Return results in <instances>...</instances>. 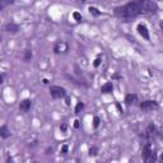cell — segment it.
I'll return each instance as SVG.
<instances>
[{"instance_id": "603a6c76", "label": "cell", "mask_w": 163, "mask_h": 163, "mask_svg": "<svg viewBox=\"0 0 163 163\" xmlns=\"http://www.w3.org/2000/svg\"><path fill=\"white\" fill-rule=\"evenodd\" d=\"M79 126H80V121L79 120H75L74 121V127H75V129H79Z\"/></svg>"}, {"instance_id": "9a60e30c", "label": "cell", "mask_w": 163, "mask_h": 163, "mask_svg": "<svg viewBox=\"0 0 163 163\" xmlns=\"http://www.w3.org/2000/svg\"><path fill=\"white\" fill-rule=\"evenodd\" d=\"M89 13L92 14V15H94V17H100L101 15V11L98 10L97 8H94V7H89Z\"/></svg>"}, {"instance_id": "30bf717a", "label": "cell", "mask_w": 163, "mask_h": 163, "mask_svg": "<svg viewBox=\"0 0 163 163\" xmlns=\"http://www.w3.org/2000/svg\"><path fill=\"white\" fill-rule=\"evenodd\" d=\"M152 152H153V150H152V144H150V143H147V144H145L144 147H143V149H142V158L145 159V158H147V157H148L150 153H152Z\"/></svg>"}, {"instance_id": "2e32d148", "label": "cell", "mask_w": 163, "mask_h": 163, "mask_svg": "<svg viewBox=\"0 0 163 163\" xmlns=\"http://www.w3.org/2000/svg\"><path fill=\"white\" fill-rule=\"evenodd\" d=\"M31 57H32V51L31 50H27L26 54H24V57H23V60H24V61H30Z\"/></svg>"}, {"instance_id": "f1b7e54d", "label": "cell", "mask_w": 163, "mask_h": 163, "mask_svg": "<svg viewBox=\"0 0 163 163\" xmlns=\"http://www.w3.org/2000/svg\"><path fill=\"white\" fill-rule=\"evenodd\" d=\"M162 163H163V159H162Z\"/></svg>"}, {"instance_id": "4316f807", "label": "cell", "mask_w": 163, "mask_h": 163, "mask_svg": "<svg viewBox=\"0 0 163 163\" xmlns=\"http://www.w3.org/2000/svg\"><path fill=\"white\" fill-rule=\"evenodd\" d=\"M66 104H70V98H69V97H66Z\"/></svg>"}, {"instance_id": "cb8c5ba5", "label": "cell", "mask_w": 163, "mask_h": 163, "mask_svg": "<svg viewBox=\"0 0 163 163\" xmlns=\"http://www.w3.org/2000/svg\"><path fill=\"white\" fill-rule=\"evenodd\" d=\"M8 163H14V161H13V158L11 157H8V161H7Z\"/></svg>"}, {"instance_id": "484cf974", "label": "cell", "mask_w": 163, "mask_h": 163, "mask_svg": "<svg viewBox=\"0 0 163 163\" xmlns=\"http://www.w3.org/2000/svg\"><path fill=\"white\" fill-rule=\"evenodd\" d=\"M116 107H117V110H119V111L120 112H122V108H121V106H120V104L117 103V104H116Z\"/></svg>"}, {"instance_id": "44dd1931", "label": "cell", "mask_w": 163, "mask_h": 163, "mask_svg": "<svg viewBox=\"0 0 163 163\" xmlns=\"http://www.w3.org/2000/svg\"><path fill=\"white\" fill-rule=\"evenodd\" d=\"M100 64H101V59L100 57H97V59L94 60V62H93V66L97 68V66H100Z\"/></svg>"}, {"instance_id": "5b68a950", "label": "cell", "mask_w": 163, "mask_h": 163, "mask_svg": "<svg viewBox=\"0 0 163 163\" xmlns=\"http://www.w3.org/2000/svg\"><path fill=\"white\" fill-rule=\"evenodd\" d=\"M69 50V46L65 41H57L54 45V52L55 54H61V52H66Z\"/></svg>"}, {"instance_id": "4fadbf2b", "label": "cell", "mask_w": 163, "mask_h": 163, "mask_svg": "<svg viewBox=\"0 0 163 163\" xmlns=\"http://www.w3.org/2000/svg\"><path fill=\"white\" fill-rule=\"evenodd\" d=\"M155 162H157V152L153 150V152L144 159V163H155Z\"/></svg>"}, {"instance_id": "8fae6325", "label": "cell", "mask_w": 163, "mask_h": 163, "mask_svg": "<svg viewBox=\"0 0 163 163\" xmlns=\"http://www.w3.org/2000/svg\"><path fill=\"white\" fill-rule=\"evenodd\" d=\"M113 91V84L111 82H107L106 84H103L101 87V93H112Z\"/></svg>"}, {"instance_id": "7402d4cb", "label": "cell", "mask_w": 163, "mask_h": 163, "mask_svg": "<svg viewBox=\"0 0 163 163\" xmlns=\"http://www.w3.org/2000/svg\"><path fill=\"white\" fill-rule=\"evenodd\" d=\"M68 145H62V148H61V154H66L68 153Z\"/></svg>"}, {"instance_id": "d4e9b609", "label": "cell", "mask_w": 163, "mask_h": 163, "mask_svg": "<svg viewBox=\"0 0 163 163\" xmlns=\"http://www.w3.org/2000/svg\"><path fill=\"white\" fill-rule=\"evenodd\" d=\"M0 83H4V74L0 75Z\"/></svg>"}, {"instance_id": "52a82bcc", "label": "cell", "mask_w": 163, "mask_h": 163, "mask_svg": "<svg viewBox=\"0 0 163 163\" xmlns=\"http://www.w3.org/2000/svg\"><path fill=\"white\" fill-rule=\"evenodd\" d=\"M136 30H138L139 34H140V36H142L144 40H149V38H150V36H149V31H148V28H147V26H145V24H143V23L138 24Z\"/></svg>"}, {"instance_id": "9c48e42d", "label": "cell", "mask_w": 163, "mask_h": 163, "mask_svg": "<svg viewBox=\"0 0 163 163\" xmlns=\"http://www.w3.org/2000/svg\"><path fill=\"white\" fill-rule=\"evenodd\" d=\"M136 102H138V96L135 94V93H129V94H126L125 103L127 104V106H131V104L136 103Z\"/></svg>"}, {"instance_id": "5bb4252c", "label": "cell", "mask_w": 163, "mask_h": 163, "mask_svg": "<svg viewBox=\"0 0 163 163\" xmlns=\"http://www.w3.org/2000/svg\"><path fill=\"white\" fill-rule=\"evenodd\" d=\"M83 108H84V103H83V102H78V103H77V106H75V110H74L75 115H79L80 111H82Z\"/></svg>"}, {"instance_id": "7c38bea8", "label": "cell", "mask_w": 163, "mask_h": 163, "mask_svg": "<svg viewBox=\"0 0 163 163\" xmlns=\"http://www.w3.org/2000/svg\"><path fill=\"white\" fill-rule=\"evenodd\" d=\"M10 135H11V133L8 130L7 125H3L2 127H0V136H2L3 139H7V138H9Z\"/></svg>"}, {"instance_id": "7a4b0ae2", "label": "cell", "mask_w": 163, "mask_h": 163, "mask_svg": "<svg viewBox=\"0 0 163 163\" xmlns=\"http://www.w3.org/2000/svg\"><path fill=\"white\" fill-rule=\"evenodd\" d=\"M140 110L143 112H150V111H155V110H158L159 108V103L158 102H155V101H143L140 102Z\"/></svg>"}, {"instance_id": "8992f818", "label": "cell", "mask_w": 163, "mask_h": 163, "mask_svg": "<svg viewBox=\"0 0 163 163\" xmlns=\"http://www.w3.org/2000/svg\"><path fill=\"white\" fill-rule=\"evenodd\" d=\"M31 107H32V101L30 100V98H26V100L21 101V103H19V111L23 112V113L30 111Z\"/></svg>"}, {"instance_id": "6da1fadb", "label": "cell", "mask_w": 163, "mask_h": 163, "mask_svg": "<svg viewBox=\"0 0 163 163\" xmlns=\"http://www.w3.org/2000/svg\"><path fill=\"white\" fill-rule=\"evenodd\" d=\"M158 10V4L150 0H140V2H130L125 5H120L113 9L115 15L120 18H133V17L147 14V13H155Z\"/></svg>"}, {"instance_id": "3957f363", "label": "cell", "mask_w": 163, "mask_h": 163, "mask_svg": "<svg viewBox=\"0 0 163 163\" xmlns=\"http://www.w3.org/2000/svg\"><path fill=\"white\" fill-rule=\"evenodd\" d=\"M50 94L54 100H59V98L66 97V91H65V88H62V87L52 85V87H50Z\"/></svg>"}, {"instance_id": "d6986e66", "label": "cell", "mask_w": 163, "mask_h": 163, "mask_svg": "<svg viewBox=\"0 0 163 163\" xmlns=\"http://www.w3.org/2000/svg\"><path fill=\"white\" fill-rule=\"evenodd\" d=\"M73 18L77 21V22H80L82 21V14L78 13V11H74V13H73Z\"/></svg>"}, {"instance_id": "ac0fdd59", "label": "cell", "mask_w": 163, "mask_h": 163, "mask_svg": "<svg viewBox=\"0 0 163 163\" xmlns=\"http://www.w3.org/2000/svg\"><path fill=\"white\" fill-rule=\"evenodd\" d=\"M89 155H93V157H94V155H97V153H98V148L97 147H92L91 149H89Z\"/></svg>"}, {"instance_id": "83f0119b", "label": "cell", "mask_w": 163, "mask_h": 163, "mask_svg": "<svg viewBox=\"0 0 163 163\" xmlns=\"http://www.w3.org/2000/svg\"><path fill=\"white\" fill-rule=\"evenodd\" d=\"M42 83H43V84H47V83H49V80H47V79H43V80H42Z\"/></svg>"}, {"instance_id": "e0dca14e", "label": "cell", "mask_w": 163, "mask_h": 163, "mask_svg": "<svg viewBox=\"0 0 163 163\" xmlns=\"http://www.w3.org/2000/svg\"><path fill=\"white\" fill-rule=\"evenodd\" d=\"M100 122H101L100 117H98V116H94V117H93V127H98L100 126Z\"/></svg>"}, {"instance_id": "ffe728a7", "label": "cell", "mask_w": 163, "mask_h": 163, "mask_svg": "<svg viewBox=\"0 0 163 163\" xmlns=\"http://www.w3.org/2000/svg\"><path fill=\"white\" fill-rule=\"evenodd\" d=\"M66 130H68V125L66 124H61L60 125V131L61 133H66Z\"/></svg>"}, {"instance_id": "ba28073f", "label": "cell", "mask_w": 163, "mask_h": 163, "mask_svg": "<svg viewBox=\"0 0 163 163\" xmlns=\"http://www.w3.org/2000/svg\"><path fill=\"white\" fill-rule=\"evenodd\" d=\"M4 30L8 33H17L19 31V26L15 24V23H13V22H10V23H7V24H5Z\"/></svg>"}, {"instance_id": "277c9868", "label": "cell", "mask_w": 163, "mask_h": 163, "mask_svg": "<svg viewBox=\"0 0 163 163\" xmlns=\"http://www.w3.org/2000/svg\"><path fill=\"white\" fill-rule=\"evenodd\" d=\"M157 135H158V130H157L155 125H153V124H150V125L147 127L145 133L143 134V136H144L145 139H148V140H152V139H154Z\"/></svg>"}]
</instances>
